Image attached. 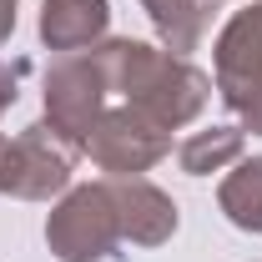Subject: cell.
Wrapping results in <instances>:
<instances>
[{"label":"cell","instance_id":"cell-10","mask_svg":"<svg viewBox=\"0 0 262 262\" xmlns=\"http://www.w3.org/2000/svg\"><path fill=\"white\" fill-rule=\"evenodd\" d=\"M217 196H222V212H227L232 227H242V232H262V157L237 162Z\"/></svg>","mask_w":262,"mask_h":262},{"label":"cell","instance_id":"cell-14","mask_svg":"<svg viewBox=\"0 0 262 262\" xmlns=\"http://www.w3.org/2000/svg\"><path fill=\"white\" fill-rule=\"evenodd\" d=\"M15 31V0H0V40Z\"/></svg>","mask_w":262,"mask_h":262},{"label":"cell","instance_id":"cell-2","mask_svg":"<svg viewBox=\"0 0 262 262\" xmlns=\"http://www.w3.org/2000/svg\"><path fill=\"white\" fill-rule=\"evenodd\" d=\"M217 91L247 131H262V5L237 10L217 35Z\"/></svg>","mask_w":262,"mask_h":262},{"label":"cell","instance_id":"cell-12","mask_svg":"<svg viewBox=\"0 0 262 262\" xmlns=\"http://www.w3.org/2000/svg\"><path fill=\"white\" fill-rule=\"evenodd\" d=\"M15 171H20L15 166V141L0 136V192H10V196H15Z\"/></svg>","mask_w":262,"mask_h":262},{"label":"cell","instance_id":"cell-3","mask_svg":"<svg viewBox=\"0 0 262 262\" xmlns=\"http://www.w3.org/2000/svg\"><path fill=\"white\" fill-rule=\"evenodd\" d=\"M46 242L61 262H101L116 252L121 242V222H116V207L106 182L101 187H76L61 207L51 212L46 222Z\"/></svg>","mask_w":262,"mask_h":262},{"label":"cell","instance_id":"cell-7","mask_svg":"<svg viewBox=\"0 0 262 262\" xmlns=\"http://www.w3.org/2000/svg\"><path fill=\"white\" fill-rule=\"evenodd\" d=\"M106 192H111V207H116V222H121L126 242L157 247V242H166L177 232V202L162 187H151L141 177H111Z\"/></svg>","mask_w":262,"mask_h":262},{"label":"cell","instance_id":"cell-1","mask_svg":"<svg viewBox=\"0 0 262 262\" xmlns=\"http://www.w3.org/2000/svg\"><path fill=\"white\" fill-rule=\"evenodd\" d=\"M106 76V91H121L126 106H136L141 116H151L157 126H182L212 96V76H202L187 56L157 51L146 40H106L91 46Z\"/></svg>","mask_w":262,"mask_h":262},{"label":"cell","instance_id":"cell-6","mask_svg":"<svg viewBox=\"0 0 262 262\" xmlns=\"http://www.w3.org/2000/svg\"><path fill=\"white\" fill-rule=\"evenodd\" d=\"M81 162V141L66 136L56 121H35L15 136V196L26 202H46L51 192H61L71 182V171Z\"/></svg>","mask_w":262,"mask_h":262},{"label":"cell","instance_id":"cell-9","mask_svg":"<svg viewBox=\"0 0 262 262\" xmlns=\"http://www.w3.org/2000/svg\"><path fill=\"white\" fill-rule=\"evenodd\" d=\"M141 10L151 15V26H157V35L171 56L196 51V40L207 31V15H212L207 0H141Z\"/></svg>","mask_w":262,"mask_h":262},{"label":"cell","instance_id":"cell-8","mask_svg":"<svg viewBox=\"0 0 262 262\" xmlns=\"http://www.w3.org/2000/svg\"><path fill=\"white\" fill-rule=\"evenodd\" d=\"M106 20H111L106 0H46V10H40V40L51 51H61V56H76V51L101 46Z\"/></svg>","mask_w":262,"mask_h":262},{"label":"cell","instance_id":"cell-13","mask_svg":"<svg viewBox=\"0 0 262 262\" xmlns=\"http://www.w3.org/2000/svg\"><path fill=\"white\" fill-rule=\"evenodd\" d=\"M20 71H26V66H0V111L15 101V81H20Z\"/></svg>","mask_w":262,"mask_h":262},{"label":"cell","instance_id":"cell-4","mask_svg":"<svg viewBox=\"0 0 262 262\" xmlns=\"http://www.w3.org/2000/svg\"><path fill=\"white\" fill-rule=\"evenodd\" d=\"M81 151L111 177H136V171L157 166L171 151V131L157 126L151 116H141L136 106H116V111L96 116V126L86 131Z\"/></svg>","mask_w":262,"mask_h":262},{"label":"cell","instance_id":"cell-11","mask_svg":"<svg viewBox=\"0 0 262 262\" xmlns=\"http://www.w3.org/2000/svg\"><path fill=\"white\" fill-rule=\"evenodd\" d=\"M237 157H242V126H207L182 141V171L192 177H212Z\"/></svg>","mask_w":262,"mask_h":262},{"label":"cell","instance_id":"cell-5","mask_svg":"<svg viewBox=\"0 0 262 262\" xmlns=\"http://www.w3.org/2000/svg\"><path fill=\"white\" fill-rule=\"evenodd\" d=\"M101 106H106V76H101L96 51H76V56H61L51 66V76H46V121H56L66 136L86 141Z\"/></svg>","mask_w":262,"mask_h":262}]
</instances>
